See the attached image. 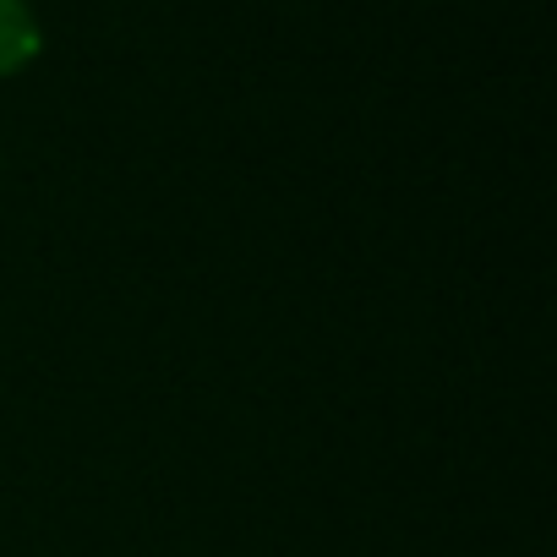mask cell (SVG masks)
<instances>
[{"mask_svg":"<svg viewBox=\"0 0 557 557\" xmlns=\"http://www.w3.org/2000/svg\"><path fill=\"white\" fill-rule=\"evenodd\" d=\"M39 55V23L28 17L23 0H0V77L28 66Z\"/></svg>","mask_w":557,"mask_h":557,"instance_id":"obj_1","label":"cell"}]
</instances>
